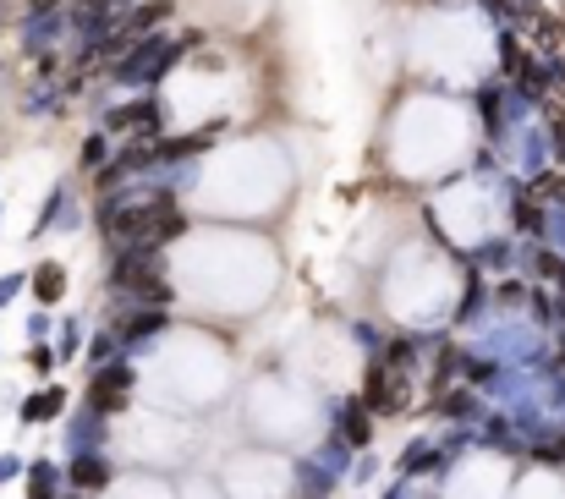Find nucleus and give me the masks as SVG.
Wrapping results in <instances>:
<instances>
[{
  "instance_id": "1",
  "label": "nucleus",
  "mask_w": 565,
  "mask_h": 499,
  "mask_svg": "<svg viewBox=\"0 0 565 499\" xmlns=\"http://www.w3.org/2000/svg\"><path fill=\"white\" fill-rule=\"evenodd\" d=\"M154 127H160V99H148V93L110 110V132H121V138H154Z\"/></svg>"
},
{
  "instance_id": "8",
  "label": "nucleus",
  "mask_w": 565,
  "mask_h": 499,
  "mask_svg": "<svg viewBox=\"0 0 565 499\" xmlns=\"http://www.w3.org/2000/svg\"><path fill=\"white\" fill-rule=\"evenodd\" d=\"M55 6H60V0H28V12H34V17H50Z\"/></svg>"
},
{
  "instance_id": "4",
  "label": "nucleus",
  "mask_w": 565,
  "mask_h": 499,
  "mask_svg": "<svg viewBox=\"0 0 565 499\" xmlns=\"http://www.w3.org/2000/svg\"><path fill=\"white\" fill-rule=\"evenodd\" d=\"M34 291H39V302H55L60 291H67V274H60V264H44V269L34 274Z\"/></svg>"
},
{
  "instance_id": "2",
  "label": "nucleus",
  "mask_w": 565,
  "mask_h": 499,
  "mask_svg": "<svg viewBox=\"0 0 565 499\" xmlns=\"http://www.w3.org/2000/svg\"><path fill=\"white\" fill-rule=\"evenodd\" d=\"M127 390H132V373H127V368H105L99 379H93L88 400H93V407H99V412H115L121 400H127Z\"/></svg>"
},
{
  "instance_id": "5",
  "label": "nucleus",
  "mask_w": 565,
  "mask_h": 499,
  "mask_svg": "<svg viewBox=\"0 0 565 499\" xmlns=\"http://www.w3.org/2000/svg\"><path fill=\"white\" fill-rule=\"evenodd\" d=\"M160 17H171V0H143V6L132 12V22H127V28H154Z\"/></svg>"
},
{
  "instance_id": "6",
  "label": "nucleus",
  "mask_w": 565,
  "mask_h": 499,
  "mask_svg": "<svg viewBox=\"0 0 565 499\" xmlns=\"http://www.w3.org/2000/svg\"><path fill=\"white\" fill-rule=\"evenodd\" d=\"M72 478H77L83 488H99V483H105L110 472H105V466H99V461H77V466H72Z\"/></svg>"
},
{
  "instance_id": "7",
  "label": "nucleus",
  "mask_w": 565,
  "mask_h": 499,
  "mask_svg": "<svg viewBox=\"0 0 565 499\" xmlns=\"http://www.w3.org/2000/svg\"><path fill=\"white\" fill-rule=\"evenodd\" d=\"M60 412V390H44L39 400H28V417H55Z\"/></svg>"
},
{
  "instance_id": "3",
  "label": "nucleus",
  "mask_w": 565,
  "mask_h": 499,
  "mask_svg": "<svg viewBox=\"0 0 565 499\" xmlns=\"http://www.w3.org/2000/svg\"><path fill=\"white\" fill-rule=\"evenodd\" d=\"M401 400H406V384L395 379V373L373 368V373H368V407H373V412H401Z\"/></svg>"
}]
</instances>
